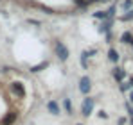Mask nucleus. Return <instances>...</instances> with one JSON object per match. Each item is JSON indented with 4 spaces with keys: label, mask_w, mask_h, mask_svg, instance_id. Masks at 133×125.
Returning a JSON list of instances; mask_svg holds the SVG:
<instances>
[{
    "label": "nucleus",
    "mask_w": 133,
    "mask_h": 125,
    "mask_svg": "<svg viewBox=\"0 0 133 125\" xmlns=\"http://www.w3.org/2000/svg\"><path fill=\"white\" fill-rule=\"evenodd\" d=\"M56 56H58V59H59V61H66V59H68L70 52H68V48H66L65 43L56 41Z\"/></svg>",
    "instance_id": "f257e3e1"
},
{
    "label": "nucleus",
    "mask_w": 133,
    "mask_h": 125,
    "mask_svg": "<svg viewBox=\"0 0 133 125\" xmlns=\"http://www.w3.org/2000/svg\"><path fill=\"white\" fill-rule=\"evenodd\" d=\"M94 104H95V100L90 98V97H87V98L83 100V105H81V113H83V116H90V114H92V111H94Z\"/></svg>",
    "instance_id": "f03ea898"
},
{
    "label": "nucleus",
    "mask_w": 133,
    "mask_h": 125,
    "mask_svg": "<svg viewBox=\"0 0 133 125\" xmlns=\"http://www.w3.org/2000/svg\"><path fill=\"white\" fill-rule=\"evenodd\" d=\"M11 91L18 97V98H25V88L20 81H13L11 82Z\"/></svg>",
    "instance_id": "7ed1b4c3"
},
{
    "label": "nucleus",
    "mask_w": 133,
    "mask_h": 125,
    "mask_svg": "<svg viewBox=\"0 0 133 125\" xmlns=\"http://www.w3.org/2000/svg\"><path fill=\"white\" fill-rule=\"evenodd\" d=\"M90 89H92V81H90V77H81L79 79V91L83 93V95H88Z\"/></svg>",
    "instance_id": "20e7f679"
},
{
    "label": "nucleus",
    "mask_w": 133,
    "mask_h": 125,
    "mask_svg": "<svg viewBox=\"0 0 133 125\" xmlns=\"http://www.w3.org/2000/svg\"><path fill=\"white\" fill-rule=\"evenodd\" d=\"M16 120H18V113H16V111H11V113H7V114L2 118V125H13Z\"/></svg>",
    "instance_id": "39448f33"
},
{
    "label": "nucleus",
    "mask_w": 133,
    "mask_h": 125,
    "mask_svg": "<svg viewBox=\"0 0 133 125\" xmlns=\"http://www.w3.org/2000/svg\"><path fill=\"white\" fill-rule=\"evenodd\" d=\"M47 109H49V113L54 114V116H58V114L61 113V109H59V105H58L56 100H49V102H47Z\"/></svg>",
    "instance_id": "423d86ee"
},
{
    "label": "nucleus",
    "mask_w": 133,
    "mask_h": 125,
    "mask_svg": "<svg viewBox=\"0 0 133 125\" xmlns=\"http://www.w3.org/2000/svg\"><path fill=\"white\" fill-rule=\"evenodd\" d=\"M111 73H113V79H115V81H119V82H122V81H124V77H126V72H124L122 68H113V72H111Z\"/></svg>",
    "instance_id": "0eeeda50"
},
{
    "label": "nucleus",
    "mask_w": 133,
    "mask_h": 125,
    "mask_svg": "<svg viewBox=\"0 0 133 125\" xmlns=\"http://www.w3.org/2000/svg\"><path fill=\"white\" fill-rule=\"evenodd\" d=\"M121 43H126V45H130V43H133V34L131 32H122V36H121Z\"/></svg>",
    "instance_id": "6e6552de"
},
{
    "label": "nucleus",
    "mask_w": 133,
    "mask_h": 125,
    "mask_svg": "<svg viewBox=\"0 0 133 125\" xmlns=\"http://www.w3.org/2000/svg\"><path fill=\"white\" fill-rule=\"evenodd\" d=\"M108 59H110L111 62H117V61H119V52H117L115 48H110V50H108Z\"/></svg>",
    "instance_id": "1a4fd4ad"
},
{
    "label": "nucleus",
    "mask_w": 133,
    "mask_h": 125,
    "mask_svg": "<svg viewBox=\"0 0 133 125\" xmlns=\"http://www.w3.org/2000/svg\"><path fill=\"white\" fill-rule=\"evenodd\" d=\"M45 66H47V61H45V62H40V64H36V66H31V72H32V73H36V72H42Z\"/></svg>",
    "instance_id": "9d476101"
},
{
    "label": "nucleus",
    "mask_w": 133,
    "mask_h": 125,
    "mask_svg": "<svg viewBox=\"0 0 133 125\" xmlns=\"http://www.w3.org/2000/svg\"><path fill=\"white\" fill-rule=\"evenodd\" d=\"M63 105H65L66 114H72V102H70V98H65L63 100Z\"/></svg>",
    "instance_id": "9b49d317"
},
{
    "label": "nucleus",
    "mask_w": 133,
    "mask_h": 125,
    "mask_svg": "<svg viewBox=\"0 0 133 125\" xmlns=\"http://www.w3.org/2000/svg\"><path fill=\"white\" fill-rule=\"evenodd\" d=\"M110 27H111L110 21H104V23L101 25V29H99V30H101V32H108V30H110Z\"/></svg>",
    "instance_id": "f8f14e48"
},
{
    "label": "nucleus",
    "mask_w": 133,
    "mask_h": 125,
    "mask_svg": "<svg viewBox=\"0 0 133 125\" xmlns=\"http://www.w3.org/2000/svg\"><path fill=\"white\" fill-rule=\"evenodd\" d=\"M87 57H88V54H87V50H85V52L81 54V66H83V68L88 66V64H87Z\"/></svg>",
    "instance_id": "ddd939ff"
},
{
    "label": "nucleus",
    "mask_w": 133,
    "mask_h": 125,
    "mask_svg": "<svg viewBox=\"0 0 133 125\" xmlns=\"http://www.w3.org/2000/svg\"><path fill=\"white\" fill-rule=\"evenodd\" d=\"M94 16H95V18H103V20H104V18H108L106 11H97V13H94Z\"/></svg>",
    "instance_id": "4468645a"
},
{
    "label": "nucleus",
    "mask_w": 133,
    "mask_h": 125,
    "mask_svg": "<svg viewBox=\"0 0 133 125\" xmlns=\"http://www.w3.org/2000/svg\"><path fill=\"white\" fill-rule=\"evenodd\" d=\"M131 5H133L131 0H124V2H122V9H130Z\"/></svg>",
    "instance_id": "2eb2a0df"
},
{
    "label": "nucleus",
    "mask_w": 133,
    "mask_h": 125,
    "mask_svg": "<svg viewBox=\"0 0 133 125\" xmlns=\"http://www.w3.org/2000/svg\"><path fill=\"white\" fill-rule=\"evenodd\" d=\"M131 18H133V11H128V14L122 16V20H131Z\"/></svg>",
    "instance_id": "dca6fc26"
},
{
    "label": "nucleus",
    "mask_w": 133,
    "mask_h": 125,
    "mask_svg": "<svg viewBox=\"0 0 133 125\" xmlns=\"http://www.w3.org/2000/svg\"><path fill=\"white\" fill-rule=\"evenodd\" d=\"M128 88H130V84H124V82L121 84V89H122V91H126V89H128Z\"/></svg>",
    "instance_id": "f3484780"
},
{
    "label": "nucleus",
    "mask_w": 133,
    "mask_h": 125,
    "mask_svg": "<svg viewBox=\"0 0 133 125\" xmlns=\"http://www.w3.org/2000/svg\"><path fill=\"white\" fill-rule=\"evenodd\" d=\"M99 116H101V118H108V114H106L104 111H99Z\"/></svg>",
    "instance_id": "a211bd4d"
},
{
    "label": "nucleus",
    "mask_w": 133,
    "mask_h": 125,
    "mask_svg": "<svg viewBox=\"0 0 133 125\" xmlns=\"http://www.w3.org/2000/svg\"><path fill=\"white\" fill-rule=\"evenodd\" d=\"M128 111H130V114L133 116V107H131V105H128Z\"/></svg>",
    "instance_id": "6ab92c4d"
},
{
    "label": "nucleus",
    "mask_w": 133,
    "mask_h": 125,
    "mask_svg": "<svg viewBox=\"0 0 133 125\" xmlns=\"http://www.w3.org/2000/svg\"><path fill=\"white\" fill-rule=\"evenodd\" d=\"M92 2H101V0H87V4H92Z\"/></svg>",
    "instance_id": "aec40b11"
},
{
    "label": "nucleus",
    "mask_w": 133,
    "mask_h": 125,
    "mask_svg": "<svg viewBox=\"0 0 133 125\" xmlns=\"http://www.w3.org/2000/svg\"><path fill=\"white\" fill-rule=\"evenodd\" d=\"M130 100H131V104H133V91L130 93Z\"/></svg>",
    "instance_id": "412c9836"
},
{
    "label": "nucleus",
    "mask_w": 133,
    "mask_h": 125,
    "mask_svg": "<svg viewBox=\"0 0 133 125\" xmlns=\"http://www.w3.org/2000/svg\"><path fill=\"white\" fill-rule=\"evenodd\" d=\"M131 125H133V118H131Z\"/></svg>",
    "instance_id": "4be33fe9"
},
{
    "label": "nucleus",
    "mask_w": 133,
    "mask_h": 125,
    "mask_svg": "<svg viewBox=\"0 0 133 125\" xmlns=\"http://www.w3.org/2000/svg\"><path fill=\"white\" fill-rule=\"evenodd\" d=\"M77 125H81V123H77Z\"/></svg>",
    "instance_id": "5701e85b"
}]
</instances>
